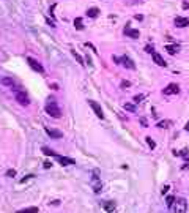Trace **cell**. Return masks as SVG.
Here are the masks:
<instances>
[{
    "label": "cell",
    "mask_w": 189,
    "mask_h": 213,
    "mask_svg": "<svg viewBox=\"0 0 189 213\" xmlns=\"http://www.w3.org/2000/svg\"><path fill=\"white\" fill-rule=\"evenodd\" d=\"M165 202H167V207H169V208H173L175 197H173V196H169V197H167V201H165Z\"/></svg>",
    "instance_id": "21"
},
{
    "label": "cell",
    "mask_w": 189,
    "mask_h": 213,
    "mask_svg": "<svg viewBox=\"0 0 189 213\" xmlns=\"http://www.w3.org/2000/svg\"><path fill=\"white\" fill-rule=\"evenodd\" d=\"M38 207H27V208H22V210H19L17 213H38Z\"/></svg>",
    "instance_id": "16"
},
{
    "label": "cell",
    "mask_w": 189,
    "mask_h": 213,
    "mask_svg": "<svg viewBox=\"0 0 189 213\" xmlns=\"http://www.w3.org/2000/svg\"><path fill=\"white\" fill-rule=\"evenodd\" d=\"M88 104H90V108L93 109V112H95V115L98 118H101L103 120L104 118V112H103V108H101V106L96 103V101H93V100H88Z\"/></svg>",
    "instance_id": "5"
},
{
    "label": "cell",
    "mask_w": 189,
    "mask_h": 213,
    "mask_svg": "<svg viewBox=\"0 0 189 213\" xmlns=\"http://www.w3.org/2000/svg\"><path fill=\"white\" fill-rule=\"evenodd\" d=\"M121 87H123V89H124V87H131V82L129 81H123L121 82Z\"/></svg>",
    "instance_id": "27"
},
{
    "label": "cell",
    "mask_w": 189,
    "mask_h": 213,
    "mask_svg": "<svg viewBox=\"0 0 189 213\" xmlns=\"http://www.w3.org/2000/svg\"><path fill=\"white\" fill-rule=\"evenodd\" d=\"M162 93L164 95H177V93H180V85L178 84H169L162 90Z\"/></svg>",
    "instance_id": "6"
},
{
    "label": "cell",
    "mask_w": 189,
    "mask_h": 213,
    "mask_svg": "<svg viewBox=\"0 0 189 213\" xmlns=\"http://www.w3.org/2000/svg\"><path fill=\"white\" fill-rule=\"evenodd\" d=\"M90 185L93 188L95 193H99L103 189V182H101V177H99V170L95 169L93 174H91V178H90Z\"/></svg>",
    "instance_id": "2"
},
{
    "label": "cell",
    "mask_w": 189,
    "mask_h": 213,
    "mask_svg": "<svg viewBox=\"0 0 189 213\" xmlns=\"http://www.w3.org/2000/svg\"><path fill=\"white\" fill-rule=\"evenodd\" d=\"M27 62H29L30 66L33 68L35 71H38L40 74H43V73H44V68L41 66V63H38V60H35V58H32V57H27Z\"/></svg>",
    "instance_id": "7"
},
{
    "label": "cell",
    "mask_w": 189,
    "mask_h": 213,
    "mask_svg": "<svg viewBox=\"0 0 189 213\" xmlns=\"http://www.w3.org/2000/svg\"><path fill=\"white\" fill-rule=\"evenodd\" d=\"M2 84H3V85H11V87H13V85H14V81H13L11 77H3V79H2Z\"/></svg>",
    "instance_id": "18"
},
{
    "label": "cell",
    "mask_w": 189,
    "mask_h": 213,
    "mask_svg": "<svg viewBox=\"0 0 189 213\" xmlns=\"http://www.w3.org/2000/svg\"><path fill=\"white\" fill-rule=\"evenodd\" d=\"M46 112H47L50 117L54 118H60V115H62V110H60L58 104L55 103V100H49L47 104H46Z\"/></svg>",
    "instance_id": "1"
},
{
    "label": "cell",
    "mask_w": 189,
    "mask_h": 213,
    "mask_svg": "<svg viewBox=\"0 0 189 213\" xmlns=\"http://www.w3.org/2000/svg\"><path fill=\"white\" fill-rule=\"evenodd\" d=\"M73 55H74V57L77 58V62H79L80 65H84V60H82V57H80L79 54H76V51H74V52H73Z\"/></svg>",
    "instance_id": "24"
},
{
    "label": "cell",
    "mask_w": 189,
    "mask_h": 213,
    "mask_svg": "<svg viewBox=\"0 0 189 213\" xmlns=\"http://www.w3.org/2000/svg\"><path fill=\"white\" fill-rule=\"evenodd\" d=\"M46 133H47L52 139H60V137H63V133L58 131V129H54V128H46Z\"/></svg>",
    "instance_id": "12"
},
{
    "label": "cell",
    "mask_w": 189,
    "mask_h": 213,
    "mask_svg": "<svg viewBox=\"0 0 189 213\" xmlns=\"http://www.w3.org/2000/svg\"><path fill=\"white\" fill-rule=\"evenodd\" d=\"M54 158H57L60 163H62L63 166H71V164H76L74 163V160H71V158H66V156H60V155H55Z\"/></svg>",
    "instance_id": "13"
},
{
    "label": "cell",
    "mask_w": 189,
    "mask_h": 213,
    "mask_svg": "<svg viewBox=\"0 0 189 213\" xmlns=\"http://www.w3.org/2000/svg\"><path fill=\"white\" fill-rule=\"evenodd\" d=\"M145 51H147V52H150V54H153V52H155V51H153V46H147Z\"/></svg>",
    "instance_id": "28"
},
{
    "label": "cell",
    "mask_w": 189,
    "mask_h": 213,
    "mask_svg": "<svg viewBox=\"0 0 189 213\" xmlns=\"http://www.w3.org/2000/svg\"><path fill=\"white\" fill-rule=\"evenodd\" d=\"M121 65H123V66H126V68H129V69H136V63L132 62L128 55H123V57H121Z\"/></svg>",
    "instance_id": "11"
},
{
    "label": "cell",
    "mask_w": 189,
    "mask_h": 213,
    "mask_svg": "<svg viewBox=\"0 0 189 213\" xmlns=\"http://www.w3.org/2000/svg\"><path fill=\"white\" fill-rule=\"evenodd\" d=\"M145 139H147V144H148L150 149H155L156 144H155V141H153V139H151V137H145Z\"/></svg>",
    "instance_id": "22"
},
{
    "label": "cell",
    "mask_w": 189,
    "mask_h": 213,
    "mask_svg": "<svg viewBox=\"0 0 189 213\" xmlns=\"http://www.w3.org/2000/svg\"><path fill=\"white\" fill-rule=\"evenodd\" d=\"M124 109H126V110H129V112H136L134 104H124Z\"/></svg>",
    "instance_id": "23"
},
{
    "label": "cell",
    "mask_w": 189,
    "mask_h": 213,
    "mask_svg": "<svg viewBox=\"0 0 189 213\" xmlns=\"http://www.w3.org/2000/svg\"><path fill=\"white\" fill-rule=\"evenodd\" d=\"M14 100H16L21 106H29V104H30L29 95H27L25 92H22V90H17L16 93H14Z\"/></svg>",
    "instance_id": "4"
},
{
    "label": "cell",
    "mask_w": 189,
    "mask_h": 213,
    "mask_svg": "<svg viewBox=\"0 0 189 213\" xmlns=\"http://www.w3.org/2000/svg\"><path fill=\"white\" fill-rule=\"evenodd\" d=\"M184 129H186V131H188V133H189V122H188V123H186V125H184Z\"/></svg>",
    "instance_id": "30"
},
{
    "label": "cell",
    "mask_w": 189,
    "mask_h": 213,
    "mask_svg": "<svg viewBox=\"0 0 189 213\" xmlns=\"http://www.w3.org/2000/svg\"><path fill=\"white\" fill-rule=\"evenodd\" d=\"M6 175H8V177H14V175H16V170H14V169H8V170H6Z\"/></svg>",
    "instance_id": "25"
},
{
    "label": "cell",
    "mask_w": 189,
    "mask_h": 213,
    "mask_svg": "<svg viewBox=\"0 0 189 213\" xmlns=\"http://www.w3.org/2000/svg\"><path fill=\"white\" fill-rule=\"evenodd\" d=\"M165 51H167L170 55H175L180 51V46L178 44H167V46H165Z\"/></svg>",
    "instance_id": "14"
},
{
    "label": "cell",
    "mask_w": 189,
    "mask_h": 213,
    "mask_svg": "<svg viewBox=\"0 0 189 213\" xmlns=\"http://www.w3.org/2000/svg\"><path fill=\"white\" fill-rule=\"evenodd\" d=\"M173 212L175 213H186L188 212V202L186 199H177V202L173 204Z\"/></svg>",
    "instance_id": "3"
},
{
    "label": "cell",
    "mask_w": 189,
    "mask_h": 213,
    "mask_svg": "<svg viewBox=\"0 0 189 213\" xmlns=\"http://www.w3.org/2000/svg\"><path fill=\"white\" fill-rule=\"evenodd\" d=\"M140 123H142V125H144V126H145V128H147V126H148V123H147V120H145V118H140Z\"/></svg>",
    "instance_id": "29"
},
{
    "label": "cell",
    "mask_w": 189,
    "mask_h": 213,
    "mask_svg": "<svg viewBox=\"0 0 189 213\" xmlns=\"http://www.w3.org/2000/svg\"><path fill=\"white\" fill-rule=\"evenodd\" d=\"M74 25H76V29H77V30H82V29H84V24H82V19H80V17L74 19Z\"/></svg>",
    "instance_id": "19"
},
{
    "label": "cell",
    "mask_w": 189,
    "mask_h": 213,
    "mask_svg": "<svg viewBox=\"0 0 189 213\" xmlns=\"http://www.w3.org/2000/svg\"><path fill=\"white\" fill-rule=\"evenodd\" d=\"M103 208H104L106 212L112 213V212L115 210V204H114V202H110V201H107V202H104V204H103Z\"/></svg>",
    "instance_id": "15"
},
{
    "label": "cell",
    "mask_w": 189,
    "mask_h": 213,
    "mask_svg": "<svg viewBox=\"0 0 189 213\" xmlns=\"http://www.w3.org/2000/svg\"><path fill=\"white\" fill-rule=\"evenodd\" d=\"M124 35L129 36V38H132V40H137V38L140 36V32L131 29V27H124Z\"/></svg>",
    "instance_id": "10"
},
{
    "label": "cell",
    "mask_w": 189,
    "mask_h": 213,
    "mask_svg": "<svg viewBox=\"0 0 189 213\" xmlns=\"http://www.w3.org/2000/svg\"><path fill=\"white\" fill-rule=\"evenodd\" d=\"M151 57H153V62L156 63V65H158V66H167V62H165V60L162 58V55H159L158 52H153V54H151Z\"/></svg>",
    "instance_id": "9"
},
{
    "label": "cell",
    "mask_w": 189,
    "mask_h": 213,
    "mask_svg": "<svg viewBox=\"0 0 189 213\" xmlns=\"http://www.w3.org/2000/svg\"><path fill=\"white\" fill-rule=\"evenodd\" d=\"M140 100H144V95H136V96H134V101H136V103H139Z\"/></svg>",
    "instance_id": "26"
},
{
    "label": "cell",
    "mask_w": 189,
    "mask_h": 213,
    "mask_svg": "<svg viewBox=\"0 0 189 213\" xmlns=\"http://www.w3.org/2000/svg\"><path fill=\"white\" fill-rule=\"evenodd\" d=\"M87 14H88L90 17H96L99 14V10L98 8H88V10H87Z\"/></svg>",
    "instance_id": "17"
},
{
    "label": "cell",
    "mask_w": 189,
    "mask_h": 213,
    "mask_svg": "<svg viewBox=\"0 0 189 213\" xmlns=\"http://www.w3.org/2000/svg\"><path fill=\"white\" fill-rule=\"evenodd\" d=\"M173 22H175V25H177V27H180V29H184V27L189 25V19H188V17H183V16H177Z\"/></svg>",
    "instance_id": "8"
},
{
    "label": "cell",
    "mask_w": 189,
    "mask_h": 213,
    "mask_svg": "<svg viewBox=\"0 0 189 213\" xmlns=\"http://www.w3.org/2000/svg\"><path fill=\"white\" fill-rule=\"evenodd\" d=\"M169 125H172V122L170 120H164V122L158 123V128H169Z\"/></svg>",
    "instance_id": "20"
}]
</instances>
